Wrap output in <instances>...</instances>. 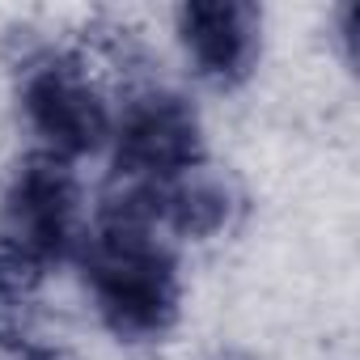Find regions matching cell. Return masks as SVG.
I'll list each match as a JSON object with an SVG mask.
<instances>
[{
    "label": "cell",
    "instance_id": "8992f818",
    "mask_svg": "<svg viewBox=\"0 0 360 360\" xmlns=\"http://www.w3.org/2000/svg\"><path fill=\"white\" fill-rule=\"evenodd\" d=\"M51 276L0 250V356L18 360L22 352L51 339L43 330V288Z\"/></svg>",
    "mask_w": 360,
    "mask_h": 360
},
{
    "label": "cell",
    "instance_id": "5b68a950",
    "mask_svg": "<svg viewBox=\"0 0 360 360\" xmlns=\"http://www.w3.org/2000/svg\"><path fill=\"white\" fill-rule=\"evenodd\" d=\"M174 39L187 68L217 94L242 89L263 60V9L250 0H195L174 9Z\"/></svg>",
    "mask_w": 360,
    "mask_h": 360
},
{
    "label": "cell",
    "instance_id": "277c9868",
    "mask_svg": "<svg viewBox=\"0 0 360 360\" xmlns=\"http://www.w3.org/2000/svg\"><path fill=\"white\" fill-rule=\"evenodd\" d=\"M85 221L77 165L30 148L0 191V250L51 276L72 263Z\"/></svg>",
    "mask_w": 360,
    "mask_h": 360
},
{
    "label": "cell",
    "instance_id": "3957f363",
    "mask_svg": "<svg viewBox=\"0 0 360 360\" xmlns=\"http://www.w3.org/2000/svg\"><path fill=\"white\" fill-rule=\"evenodd\" d=\"M9 77L18 119L30 131L34 153H51L72 165L94 153H106L115 102L77 47L26 43L9 64Z\"/></svg>",
    "mask_w": 360,
    "mask_h": 360
},
{
    "label": "cell",
    "instance_id": "7a4b0ae2",
    "mask_svg": "<svg viewBox=\"0 0 360 360\" xmlns=\"http://www.w3.org/2000/svg\"><path fill=\"white\" fill-rule=\"evenodd\" d=\"M110 200H123L140 212L157 208L178 187L217 169L208 153V131L200 106L161 81L127 89L115 106L110 127Z\"/></svg>",
    "mask_w": 360,
    "mask_h": 360
},
{
    "label": "cell",
    "instance_id": "52a82bcc",
    "mask_svg": "<svg viewBox=\"0 0 360 360\" xmlns=\"http://www.w3.org/2000/svg\"><path fill=\"white\" fill-rule=\"evenodd\" d=\"M18 360H72V352L60 343V339H43L39 347H30V352H22Z\"/></svg>",
    "mask_w": 360,
    "mask_h": 360
},
{
    "label": "cell",
    "instance_id": "6da1fadb",
    "mask_svg": "<svg viewBox=\"0 0 360 360\" xmlns=\"http://www.w3.org/2000/svg\"><path fill=\"white\" fill-rule=\"evenodd\" d=\"M72 263L94 318L115 343L153 347L178 330L187 301L178 242L140 208L106 195L85 221Z\"/></svg>",
    "mask_w": 360,
    "mask_h": 360
}]
</instances>
